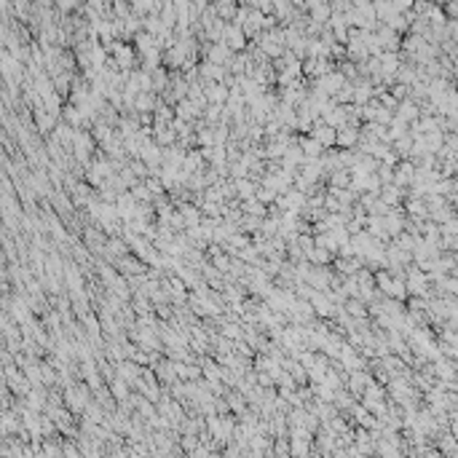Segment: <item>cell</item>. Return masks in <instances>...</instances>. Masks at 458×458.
I'll use <instances>...</instances> for the list:
<instances>
[{"mask_svg":"<svg viewBox=\"0 0 458 458\" xmlns=\"http://www.w3.org/2000/svg\"><path fill=\"white\" fill-rule=\"evenodd\" d=\"M354 142H357V129L340 126V131H338V145H340V148H351Z\"/></svg>","mask_w":458,"mask_h":458,"instance_id":"obj_7","label":"cell"},{"mask_svg":"<svg viewBox=\"0 0 458 458\" xmlns=\"http://www.w3.org/2000/svg\"><path fill=\"white\" fill-rule=\"evenodd\" d=\"M35 121H38V129L40 131H48L51 126H54V113H48V110H35Z\"/></svg>","mask_w":458,"mask_h":458,"instance_id":"obj_8","label":"cell"},{"mask_svg":"<svg viewBox=\"0 0 458 458\" xmlns=\"http://www.w3.org/2000/svg\"><path fill=\"white\" fill-rule=\"evenodd\" d=\"M247 33L238 24H228L225 27V33H223V43L228 46V48H236V51H241L244 46H247Z\"/></svg>","mask_w":458,"mask_h":458,"instance_id":"obj_2","label":"cell"},{"mask_svg":"<svg viewBox=\"0 0 458 458\" xmlns=\"http://www.w3.org/2000/svg\"><path fill=\"white\" fill-rule=\"evenodd\" d=\"M276 199H279V196L271 191V188H260V191H257V201H260V204H271V201H276Z\"/></svg>","mask_w":458,"mask_h":458,"instance_id":"obj_17","label":"cell"},{"mask_svg":"<svg viewBox=\"0 0 458 458\" xmlns=\"http://www.w3.org/2000/svg\"><path fill=\"white\" fill-rule=\"evenodd\" d=\"M204 94H206V99H212L214 105H223L225 97H228V89L223 86V83L212 80V83H206V86H204Z\"/></svg>","mask_w":458,"mask_h":458,"instance_id":"obj_4","label":"cell"},{"mask_svg":"<svg viewBox=\"0 0 458 458\" xmlns=\"http://www.w3.org/2000/svg\"><path fill=\"white\" fill-rule=\"evenodd\" d=\"M110 51H113V65H118V67H129L131 65V59H134V51H131V46H126V43H121V40H113V43L107 46Z\"/></svg>","mask_w":458,"mask_h":458,"instance_id":"obj_3","label":"cell"},{"mask_svg":"<svg viewBox=\"0 0 458 458\" xmlns=\"http://www.w3.org/2000/svg\"><path fill=\"white\" fill-rule=\"evenodd\" d=\"M308 257H311V263H321V265H325V263H330V249L314 247V249L308 252Z\"/></svg>","mask_w":458,"mask_h":458,"instance_id":"obj_13","label":"cell"},{"mask_svg":"<svg viewBox=\"0 0 458 458\" xmlns=\"http://www.w3.org/2000/svg\"><path fill=\"white\" fill-rule=\"evenodd\" d=\"M214 14H220V16H238V8L233 6V3H217L214 6Z\"/></svg>","mask_w":458,"mask_h":458,"instance_id":"obj_16","label":"cell"},{"mask_svg":"<svg viewBox=\"0 0 458 458\" xmlns=\"http://www.w3.org/2000/svg\"><path fill=\"white\" fill-rule=\"evenodd\" d=\"M199 113H201V107L196 105L193 99H180V105H177V116H180V121L191 118V116H199Z\"/></svg>","mask_w":458,"mask_h":458,"instance_id":"obj_5","label":"cell"},{"mask_svg":"<svg viewBox=\"0 0 458 458\" xmlns=\"http://www.w3.org/2000/svg\"><path fill=\"white\" fill-rule=\"evenodd\" d=\"M134 107H137L140 113H148V110H155L158 105H155V99H153L150 91H140L137 99H134Z\"/></svg>","mask_w":458,"mask_h":458,"instance_id":"obj_6","label":"cell"},{"mask_svg":"<svg viewBox=\"0 0 458 458\" xmlns=\"http://www.w3.org/2000/svg\"><path fill=\"white\" fill-rule=\"evenodd\" d=\"M244 209L249 212V217H257V220H260V217H265V204H260L257 199H249L244 204Z\"/></svg>","mask_w":458,"mask_h":458,"instance_id":"obj_12","label":"cell"},{"mask_svg":"<svg viewBox=\"0 0 458 458\" xmlns=\"http://www.w3.org/2000/svg\"><path fill=\"white\" fill-rule=\"evenodd\" d=\"M223 332L228 338H238V325H223Z\"/></svg>","mask_w":458,"mask_h":458,"instance_id":"obj_19","label":"cell"},{"mask_svg":"<svg viewBox=\"0 0 458 458\" xmlns=\"http://www.w3.org/2000/svg\"><path fill=\"white\" fill-rule=\"evenodd\" d=\"M233 185H236V193L241 196V199H247V201L252 199V193H255V182L252 180L244 177V180H233Z\"/></svg>","mask_w":458,"mask_h":458,"instance_id":"obj_9","label":"cell"},{"mask_svg":"<svg viewBox=\"0 0 458 458\" xmlns=\"http://www.w3.org/2000/svg\"><path fill=\"white\" fill-rule=\"evenodd\" d=\"M303 150H306V158H319L321 153H325V148L311 137V140H303Z\"/></svg>","mask_w":458,"mask_h":458,"instance_id":"obj_11","label":"cell"},{"mask_svg":"<svg viewBox=\"0 0 458 458\" xmlns=\"http://www.w3.org/2000/svg\"><path fill=\"white\" fill-rule=\"evenodd\" d=\"M311 137H314L321 148L327 150V148H332V145L338 142V131L332 129V126H327L325 121H316V123H314V134H311Z\"/></svg>","mask_w":458,"mask_h":458,"instance_id":"obj_1","label":"cell"},{"mask_svg":"<svg viewBox=\"0 0 458 458\" xmlns=\"http://www.w3.org/2000/svg\"><path fill=\"white\" fill-rule=\"evenodd\" d=\"M201 75L217 80V78H223V70L217 67V65H212V62H204V65H201ZM217 83H220V80H217Z\"/></svg>","mask_w":458,"mask_h":458,"instance_id":"obj_14","label":"cell"},{"mask_svg":"<svg viewBox=\"0 0 458 458\" xmlns=\"http://www.w3.org/2000/svg\"><path fill=\"white\" fill-rule=\"evenodd\" d=\"M348 306V311H354V314H362V306L359 303H346Z\"/></svg>","mask_w":458,"mask_h":458,"instance_id":"obj_20","label":"cell"},{"mask_svg":"<svg viewBox=\"0 0 458 458\" xmlns=\"http://www.w3.org/2000/svg\"><path fill=\"white\" fill-rule=\"evenodd\" d=\"M348 182V174H346V169H335V174H332V185L340 191V185H346Z\"/></svg>","mask_w":458,"mask_h":458,"instance_id":"obj_18","label":"cell"},{"mask_svg":"<svg viewBox=\"0 0 458 458\" xmlns=\"http://www.w3.org/2000/svg\"><path fill=\"white\" fill-rule=\"evenodd\" d=\"M180 212H182V220H185V225H193V228L199 225V214H201V212L196 209V206H191V204H182V206H180Z\"/></svg>","mask_w":458,"mask_h":458,"instance_id":"obj_10","label":"cell"},{"mask_svg":"<svg viewBox=\"0 0 458 458\" xmlns=\"http://www.w3.org/2000/svg\"><path fill=\"white\" fill-rule=\"evenodd\" d=\"M174 137H177V131L169 126V129H155V140H158V145H169V142H174Z\"/></svg>","mask_w":458,"mask_h":458,"instance_id":"obj_15","label":"cell"}]
</instances>
